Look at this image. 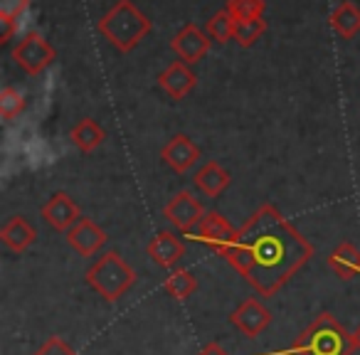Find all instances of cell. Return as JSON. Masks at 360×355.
<instances>
[{"instance_id":"obj_11","label":"cell","mask_w":360,"mask_h":355,"mask_svg":"<svg viewBox=\"0 0 360 355\" xmlns=\"http://www.w3.org/2000/svg\"><path fill=\"white\" fill-rule=\"evenodd\" d=\"M160 158H163V163L168 165L170 170H175L178 175H183L198 163V158H200V148H198V146L193 143L186 134H178L163 146Z\"/></svg>"},{"instance_id":"obj_9","label":"cell","mask_w":360,"mask_h":355,"mask_svg":"<svg viewBox=\"0 0 360 355\" xmlns=\"http://www.w3.org/2000/svg\"><path fill=\"white\" fill-rule=\"evenodd\" d=\"M230 323L235 325L242 335H247V338H257V335L264 333L266 325L271 323V314L262 301L247 299V301H242L235 311H232Z\"/></svg>"},{"instance_id":"obj_1","label":"cell","mask_w":360,"mask_h":355,"mask_svg":"<svg viewBox=\"0 0 360 355\" xmlns=\"http://www.w3.org/2000/svg\"><path fill=\"white\" fill-rule=\"evenodd\" d=\"M311 257V242L274 205H262L237 232L225 259L259 296H274Z\"/></svg>"},{"instance_id":"obj_2","label":"cell","mask_w":360,"mask_h":355,"mask_svg":"<svg viewBox=\"0 0 360 355\" xmlns=\"http://www.w3.org/2000/svg\"><path fill=\"white\" fill-rule=\"evenodd\" d=\"M96 30L104 35V40H109L111 47L126 55L150 32V20L131 0H119L99 20Z\"/></svg>"},{"instance_id":"obj_24","label":"cell","mask_w":360,"mask_h":355,"mask_svg":"<svg viewBox=\"0 0 360 355\" xmlns=\"http://www.w3.org/2000/svg\"><path fill=\"white\" fill-rule=\"evenodd\" d=\"M264 32H266L264 18H259V20H245V22H237L235 40H237V45H242V47H252Z\"/></svg>"},{"instance_id":"obj_26","label":"cell","mask_w":360,"mask_h":355,"mask_svg":"<svg viewBox=\"0 0 360 355\" xmlns=\"http://www.w3.org/2000/svg\"><path fill=\"white\" fill-rule=\"evenodd\" d=\"M35 355H77V353L72 350V345L67 340H62L60 335H52V338L45 340V345Z\"/></svg>"},{"instance_id":"obj_18","label":"cell","mask_w":360,"mask_h":355,"mask_svg":"<svg viewBox=\"0 0 360 355\" xmlns=\"http://www.w3.org/2000/svg\"><path fill=\"white\" fill-rule=\"evenodd\" d=\"M330 30L343 40L355 37V32H360V8L350 0L340 3L333 13H330Z\"/></svg>"},{"instance_id":"obj_8","label":"cell","mask_w":360,"mask_h":355,"mask_svg":"<svg viewBox=\"0 0 360 355\" xmlns=\"http://www.w3.org/2000/svg\"><path fill=\"white\" fill-rule=\"evenodd\" d=\"M210 42L212 40L205 30H200L198 25L188 22V25L170 40V47H173V52L178 55V60H183L186 65H195V62H200L202 57L210 52Z\"/></svg>"},{"instance_id":"obj_13","label":"cell","mask_w":360,"mask_h":355,"mask_svg":"<svg viewBox=\"0 0 360 355\" xmlns=\"http://www.w3.org/2000/svg\"><path fill=\"white\" fill-rule=\"evenodd\" d=\"M195 82H198L195 72H193L191 65H186L183 60H175L173 65L165 67V70L158 75V86L175 101L186 99V96L193 91V86H195Z\"/></svg>"},{"instance_id":"obj_14","label":"cell","mask_w":360,"mask_h":355,"mask_svg":"<svg viewBox=\"0 0 360 355\" xmlns=\"http://www.w3.org/2000/svg\"><path fill=\"white\" fill-rule=\"evenodd\" d=\"M148 257L153 259V264L170 269L186 257V242L180 240L173 232H158L153 240L148 242Z\"/></svg>"},{"instance_id":"obj_4","label":"cell","mask_w":360,"mask_h":355,"mask_svg":"<svg viewBox=\"0 0 360 355\" xmlns=\"http://www.w3.org/2000/svg\"><path fill=\"white\" fill-rule=\"evenodd\" d=\"M136 274L116 250H109L86 269V284L109 304H116L134 286Z\"/></svg>"},{"instance_id":"obj_12","label":"cell","mask_w":360,"mask_h":355,"mask_svg":"<svg viewBox=\"0 0 360 355\" xmlns=\"http://www.w3.org/2000/svg\"><path fill=\"white\" fill-rule=\"evenodd\" d=\"M106 240H109L106 232L101 230L94 220H89V217H82V220L67 232V242H70V247L79 257H94L96 252L106 245Z\"/></svg>"},{"instance_id":"obj_28","label":"cell","mask_w":360,"mask_h":355,"mask_svg":"<svg viewBox=\"0 0 360 355\" xmlns=\"http://www.w3.org/2000/svg\"><path fill=\"white\" fill-rule=\"evenodd\" d=\"M198 355H227V350L222 348V345H217V343H207Z\"/></svg>"},{"instance_id":"obj_7","label":"cell","mask_w":360,"mask_h":355,"mask_svg":"<svg viewBox=\"0 0 360 355\" xmlns=\"http://www.w3.org/2000/svg\"><path fill=\"white\" fill-rule=\"evenodd\" d=\"M195 240H200L205 247H210L212 252L225 257L230 252V247L237 240V230L220 215V212H207L202 217V222L198 225V235Z\"/></svg>"},{"instance_id":"obj_22","label":"cell","mask_w":360,"mask_h":355,"mask_svg":"<svg viewBox=\"0 0 360 355\" xmlns=\"http://www.w3.org/2000/svg\"><path fill=\"white\" fill-rule=\"evenodd\" d=\"M266 3L264 0H227L225 11L235 18V22H245V20H259L264 15Z\"/></svg>"},{"instance_id":"obj_27","label":"cell","mask_w":360,"mask_h":355,"mask_svg":"<svg viewBox=\"0 0 360 355\" xmlns=\"http://www.w3.org/2000/svg\"><path fill=\"white\" fill-rule=\"evenodd\" d=\"M15 27H18V20H11V18H0V42H11Z\"/></svg>"},{"instance_id":"obj_3","label":"cell","mask_w":360,"mask_h":355,"mask_svg":"<svg viewBox=\"0 0 360 355\" xmlns=\"http://www.w3.org/2000/svg\"><path fill=\"white\" fill-rule=\"evenodd\" d=\"M353 348V333H348L330 314L316 316L314 323L294 343L299 355H350Z\"/></svg>"},{"instance_id":"obj_10","label":"cell","mask_w":360,"mask_h":355,"mask_svg":"<svg viewBox=\"0 0 360 355\" xmlns=\"http://www.w3.org/2000/svg\"><path fill=\"white\" fill-rule=\"evenodd\" d=\"M42 217H45L47 225H50L52 230L70 232L72 227L82 220V212H79V205H77L67 193L60 191L42 205Z\"/></svg>"},{"instance_id":"obj_19","label":"cell","mask_w":360,"mask_h":355,"mask_svg":"<svg viewBox=\"0 0 360 355\" xmlns=\"http://www.w3.org/2000/svg\"><path fill=\"white\" fill-rule=\"evenodd\" d=\"M70 138H72V143L82 150V153H91V150L99 148V146L104 143L106 131L101 129L94 119H82L79 124L72 129Z\"/></svg>"},{"instance_id":"obj_25","label":"cell","mask_w":360,"mask_h":355,"mask_svg":"<svg viewBox=\"0 0 360 355\" xmlns=\"http://www.w3.org/2000/svg\"><path fill=\"white\" fill-rule=\"evenodd\" d=\"M27 11H30V0H0V18L18 20Z\"/></svg>"},{"instance_id":"obj_16","label":"cell","mask_w":360,"mask_h":355,"mask_svg":"<svg viewBox=\"0 0 360 355\" xmlns=\"http://www.w3.org/2000/svg\"><path fill=\"white\" fill-rule=\"evenodd\" d=\"M230 181H232L230 173H227L220 163H215V160H207V163L195 173V178H193L195 188L200 193H205L207 198L222 195V193L227 191V186H230Z\"/></svg>"},{"instance_id":"obj_6","label":"cell","mask_w":360,"mask_h":355,"mask_svg":"<svg viewBox=\"0 0 360 355\" xmlns=\"http://www.w3.org/2000/svg\"><path fill=\"white\" fill-rule=\"evenodd\" d=\"M205 215L207 212H205V207H202V202L198 200L191 191L175 193L163 207V217L178 232H193L198 225H200Z\"/></svg>"},{"instance_id":"obj_29","label":"cell","mask_w":360,"mask_h":355,"mask_svg":"<svg viewBox=\"0 0 360 355\" xmlns=\"http://www.w3.org/2000/svg\"><path fill=\"white\" fill-rule=\"evenodd\" d=\"M353 343H355V348H360V325L355 328V333H353Z\"/></svg>"},{"instance_id":"obj_15","label":"cell","mask_w":360,"mask_h":355,"mask_svg":"<svg viewBox=\"0 0 360 355\" xmlns=\"http://www.w3.org/2000/svg\"><path fill=\"white\" fill-rule=\"evenodd\" d=\"M35 237H37L35 227L20 215L11 217L6 225L0 227V240H3V245H6L8 250L15 252V254H22L25 250H30Z\"/></svg>"},{"instance_id":"obj_5","label":"cell","mask_w":360,"mask_h":355,"mask_svg":"<svg viewBox=\"0 0 360 355\" xmlns=\"http://www.w3.org/2000/svg\"><path fill=\"white\" fill-rule=\"evenodd\" d=\"M13 60H15V65L20 67L25 75L37 77L57 60V52H55V47H52L50 42L40 35V32L32 30V32H27V35L22 37L15 47H13Z\"/></svg>"},{"instance_id":"obj_20","label":"cell","mask_w":360,"mask_h":355,"mask_svg":"<svg viewBox=\"0 0 360 355\" xmlns=\"http://www.w3.org/2000/svg\"><path fill=\"white\" fill-rule=\"evenodd\" d=\"M163 289L168 291L173 299H180V301H186L188 296L195 294L198 289V279L193 276V271L188 269H178V271H170L168 276H165L163 281Z\"/></svg>"},{"instance_id":"obj_17","label":"cell","mask_w":360,"mask_h":355,"mask_svg":"<svg viewBox=\"0 0 360 355\" xmlns=\"http://www.w3.org/2000/svg\"><path fill=\"white\" fill-rule=\"evenodd\" d=\"M328 266L335 271V276H340L343 281L360 276V250L353 247L350 242L338 245L328 257Z\"/></svg>"},{"instance_id":"obj_21","label":"cell","mask_w":360,"mask_h":355,"mask_svg":"<svg viewBox=\"0 0 360 355\" xmlns=\"http://www.w3.org/2000/svg\"><path fill=\"white\" fill-rule=\"evenodd\" d=\"M235 27H237L235 18H232L227 11H220V13H215V15H212L210 20H207L205 32L210 35V40H215V42H220V45H225V42L235 40Z\"/></svg>"},{"instance_id":"obj_23","label":"cell","mask_w":360,"mask_h":355,"mask_svg":"<svg viewBox=\"0 0 360 355\" xmlns=\"http://www.w3.org/2000/svg\"><path fill=\"white\" fill-rule=\"evenodd\" d=\"M25 111V96L15 86H6L0 91V116L6 121H15Z\"/></svg>"}]
</instances>
